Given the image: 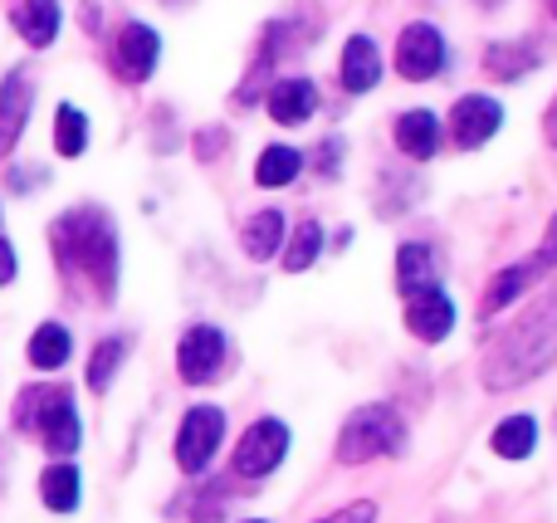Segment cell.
<instances>
[{"label":"cell","instance_id":"obj_1","mask_svg":"<svg viewBox=\"0 0 557 523\" xmlns=\"http://www.w3.org/2000/svg\"><path fill=\"white\" fill-rule=\"evenodd\" d=\"M557 368V299H539L490 343L480 362L484 391H519Z\"/></svg>","mask_w":557,"mask_h":523},{"label":"cell","instance_id":"obj_2","mask_svg":"<svg viewBox=\"0 0 557 523\" xmlns=\"http://www.w3.org/2000/svg\"><path fill=\"white\" fill-rule=\"evenodd\" d=\"M54 260L69 279H88L98 299L117 294V225L103 206H74L49 225Z\"/></svg>","mask_w":557,"mask_h":523},{"label":"cell","instance_id":"obj_3","mask_svg":"<svg viewBox=\"0 0 557 523\" xmlns=\"http://www.w3.org/2000/svg\"><path fill=\"white\" fill-rule=\"evenodd\" d=\"M15 431L35 436L54 460H69L84 446V421H78L74 391L69 387H25L15 397Z\"/></svg>","mask_w":557,"mask_h":523},{"label":"cell","instance_id":"obj_4","mask_svg":"<svg viewBox=\"0 0 557 523\" xmlns=\"http://www.w3.org/2000/svg\"><path fill=\"white\" fill-rule=\"evenodd\" d=\"M406 446V421L396 407L372 401V407H357L343 421V436H337V460L343 465H367V460L396 456Z\"/></svg>","mask_w":557,"mask_h":523},{"label":"cell","instance_id":"obj_5","mask_svg":"<svg viewBox=\"0 0 557 523\" xmlns=\"http://www.w3.org/2000/svg\"><path fill=\"white\" fill-rule=\"evenodd\" d=\"M548 270H557V215L548 221V235H543V245L529 254V260L509 264V270H499V274H494V279H490V289H484V299H480L484 323H490L494 313H504V309H509V303H519L523 294H529L533 284H539Z\"/></svg>","mask_w":557,"mask_h":523},{"label":"cell","instance_id":"obj_6","mask_svg":"<svg viewBox=\"0 0 557 523\" xmlns=\"http://www.w3.org/2000/svg\"><path fill=\"white\" fill-rule=\"evenodd\" d=\"M225 440V411L221 407H191L182 416V431H176V465L186 475H201L206 465L215 460Z\"/></svg>","mask_w":557,"mask_h":523},{"label":"cell","instance_id":"obj_7","mask_svg":"<svg viewBox=\"0 0 557 523\" xmlns=\"http://www.w3.org/2000/svg\"><path fill=\"white\" fill-rule=\"evenodd\" d=\"M284 456H288V426L278 416H264V421H255L240 436V446H235V475L264 480L284 465Z\"/></svg>","mask_w":557,"mask_h":523},{"label":"cell","instance_id":"obj_8","mask_svg":"<svg viewBox=\"0 0 557 523\" xmlns=\"http://www.w3.org/2000/svg\"><path fill=\"white\" fill-rule=\"evenodd\" d=\"M221 368H225V333L215 323L186 328L182 343H176V372H182V382L206 387V382L221 377Z\"/></svg>","mask_w":557,"mask_h":523},{"label":"cell","instance_id":"obj_9","mask_svg":"<svg viewBox=\"0 0 557 523\" xmlns=\"http://www.w3.org/2000/svg\"><path fill=\"white\" fill-rule=\"evenodd\" d=\"M445 39L435 25H425V20H416V25L401 29V39H396V74L411 78V84H425V78H435L445 69Z\"/></svg>","mask_w":557,"mask_h":523},{"label":"cell","instance_id":"obj_10","mask_svg":"<svg viewBox=\"0 0 557 523\" xmlns=\"http://www.w3.org/2000/svg\"><path fill=\"white\" fill-rule=\"evenodd\" d=\"M157 59H162V39H157V29L143 25V20H127V25L117 29V39H113V69H117V78H127V84H143V78H152Z\"/></svg>","mask_w":557,"mask_h":523},{"label":"cell","instance_id":"obj_11","mask_svg":"<svg viewBox=\"0 0 557 523\" xmlns=\"http://www.w3.org/2000/svg\"><path fill=\"white\" fill-rule=\"evenodd\" d=\"M504 127V108L494 103L490 94H465L460 103L450 108V137L460 152H474V147H484L494 133Z\"/></svg>","mask_w":557,"mask_h":523},{"label":"cell","instance_id":"obj_12","mask_svg":"<svg viewBox=\"0 0 557 523\" xmlns=\"http://www.w3.org/2000/svg\"><path fill=\"white\" fill-rule=\"evenodd\" d=\"M29 108H35V78H29L25 69H10V74L0 78V157L15 152L20 133H25V123H29Z\"/></svg>","mask_w":557,"mask_h":523},{"label":"cell","instance_id":"obj_13","mask_svg":"<svg viewBox=\"0 0 557 523\" xmlns=\"http://www.w3.org/2000/svg\"><path fill=\"white\" fill-rule=\"evenodd\" d=\"M406 328H411L421 343L450 338V328H455V299L441 289V284H431V289H421V294H406Z\"/></svg>","mask_w":557,"mask_h":523},{"label":"cell","instance_id":"obj_14","mask_svg":"<svg viewBox=\"0 0 557 523\" xmlns=\"http://www.w3.org/2000/svg\"><path fill=\"white\" fill-rule=\"evenodd\" d=\"M264 103H270V117L278 127H304L318 108V88L313 78H278Z\"/></svg>","mask_w":557,"mask_h":523},{"label":"cell","instance_id":"obj_15","mask_svg":"<svg viewBox=\"0 0 557 523\" xmlns=\"http://www.w3.org/2000/svg\"><path fill=\"white\" fill-rule=\"evenodd\" d=\"M396 147H401V157H411V162H425V157H435V147H441V117L431 113V108H411V113L396 117Z\"/></svg>","mask_w":557,"mask_h":523},{"label":"cell","instance_id":"obj_16","mask_svg":"<svg viewBox=\"0 0 557 523\" xmlns=\"http://www.w3.org/2000/svg\"><path fill=\"white\" fill-rule=\"evenodd\" d=\"M15 29H20V39H25L29 49H49L59 39V0H20L15 5Z\"/></svg>","mask_w":557,"mask_h":523},{"label":"cell","instance_id":"obj_17","mask_svg":"<svg viewBox=\"0 0 557 523\" xmlns=\"http://www.w3.org/2000/svg\"><path fill=\"white\" fill-rule=\"evenodd\" d=\"M539 64H543V54L529 45V39H494V45L484 49V74L504 78V84L523 78L529 69H539Z\"/></svg>","mask_w":557,"mask_h":523},{"label":"cell","instance_id":"obj_18","mask_svg":"<svg viewBox=\"0 0 557 523\" xmlns=\"http://www.w3.org/2000/svg\"><path fill=\"white\" fill-rule=\"evenodd\" d=\"M382 78V54H376V39L352 35L343 45V88L347 94H367Z\"/></svg>","mask_w":557,"mask_h":523},{"label":"cell","instance_id":"obj_19","mask_svg":"<svg viewBox=\"0 0 557 523\" xmlns=\"http://www.w3.org/2000/svg\"><path fill=\"white\" fill-rule=\"evenodd\" d=\"M39 499H45L49 514H74L78 499H84V480H78V465H69V460H54V465L39 475Z\"/></svg>","mask_w":557,"mask_h":523},{"label":"cell","instance_id":"obj_20","mask_svg":"<svg viewBox=\"0 0 557 523\" xmlns=\"http://www.w3.org/2000/svg\"><path fill=\"white\" fill-rule=\"evenodd\" d=\"M431 284H441V274H435V254H431V245H421V240L401 245V250H396V289H401V299H406V294L431 289Z\"/></svg>","mask_w":557,"mask_h":523},{"label":"cell","instance_id":"obj_21","mask_svg":"<svg viewBox=\"0 0 557 523\" xmlns=\"http://www.w3.org/2000/svg\"><path fill=\"white\" fill-rule=\"evenodd\" d=\"M69 352H74V338H69L64 323H39L35 333H29V368L39 372H59L69 362Z\"/></svg>","mask_w":557,"mask_h":523},{"label":"cell","instance_id":"obj_22","mask_svg":"<svg viewBox=\"0 0 557 523\" xmlns=\"http://www.w3.org/2000/svg\"><path fill=\"white\" fill-rule=\"evenodd\" d=\"M490 446H494V456H504V460H529L533 446H539V421H533V416L499 421V426H494V436H490Z\"/></svg>","mask_w":557,"mask_h":523},{"label":"cell","instance_id":"obj_23","mask_svg":"<svg viewBox=\"0 0 557 523\" xmlns=\"http://www.w3.org/2000/svg\"><path fill=\"white\" fill-rule=\"evenodd\" d=\"M240 245H245V254H250V260H270L278 245H284V215H278V211L250 215V221H245V231H240Z\"/></svg>","mask_w":557,"mask_h":523},{"label":"cell","instance_id":"obj_24","mask_svg":"<svg viewBox=\"0 0 557 523\" xmlns=\"http://www.w3.org/2000/svg\"><path fill=\"white\" fill-rule=\"evenodd\" d=\"M318 250H323V225H318V221H298L294 235L284 240V270H288V274L313 270Z\"/></svg>","mask_w":557,"mask_h":523},{"label":"cell","instance_id":"obj_25","mask_svg":"<svg viewBox=\"0 0 557 523\" xmlns=\"http://www.w3.org/2000/svg\"><path fill=\"white\" fill-rule=\"evenodd\" d=\"M123 362H127V338H123V333H113V338H103V343L94 348V358H88V387H94V391H108Z\"/></svg>","mask_w":557,"mask_h":523},{"label":"cell","instance_id":"obj_26","mask_svg":"<svg viewBox=\"0 0 557 523\" xmlns=\"http://www.w3.org/2000/svg\"><path fill=\"white\" fill-rule=\"evenodd\" d=\"M298 172H304V152H294V147H264V157L255 162L260 186H288Z\"/></svg>","mask_w":557,"mask_h":523},{"label":"cell","instance_id":"obj_27","mask_svg":"<svg viewBox=\"0 0 557 523\" xmlns=\"http://www.w3.org/2000/svg\"><path fill=\"white\" fill-rule=\"evenodd\" d=\"M54 147H59V157H84V147H88V117H84V108L59 103V113H54Z\"/></svg>","mask_w":557,"mask_h":523},{"label":"cell","instance_id":"obj_28","mask_svg":"<svg viewBox=\"0 0 557 523\" xmlns=\"http://www.w3.org/2000/svg\"><path fill=\"white\" fill-rule=\"evenodd\" d=\"M318 523H376V505H372V499H357V505L337 509V514H327Z\"/></svg>","mask_w":557,"mask_h":523},{"label":"cell","instance_id":"obj_29","mask_svg":"<svg viewBox=\"0 0 557 523\" xmlns=\"http://www.w3.org/2000/svg\"><path fill=\"white\" fill-rule=\"evenodd\" d=\"M15 270H20V264H15V245H10L5 235H0V284L15 279Z\"/></svg>","mask_w":557,"mask_h":523},{"label":"cell","instance_id":"obj_30","mask_svg":"<svg viewBox=\"0 0 557 523\" xmlns=\"http://www.w3.org/2000/svg\"><path fill=\"white\" fill-rule=\"evenodd\" d=\"M196 147H201V157L211 162V152H221V147H225V133H201V142H196Z\"/></svg>","mask_w":557,"mask_h":523},{"label":"cell","instance_id":"obj_31","mask_svg":"<svg viewBox=\"0 0 557 523\" xmlns=\"http://www.w3.org/2000/svg\"><path fill=\"white\" fill-rule=\"evenodd\" d=\"M337 152H343V142H333V137H327V142H323V162H318V166H323V172H337Z\"/></svg>","mask_w":557,"mask_h":523},{"label":"cell","instance_id":"obj_32","mask_svg":"<svg viewBox=\"0 0 557 523\" xmlns=\"http://www.w3.org/2000/svg\"><path fill=\"white\" fill-rule=\"evenodd\" d=\"M543 137H548V142L557 147V98L548 103V113H543Z\"/></svg>","mask_w":557,"mask_h":523},{"label":"cell","instance_id":"obj_33","mask_svg":"<svg viewBox=\"0 0 557 523\" xmlns=\"http://www.w3.org/2000/svg\"><path fill=\"white\" fill-rule=\"evenodd\" d=\"M474 5H504V0H474Z\"/></svg>","mask_w":557,"mask_h":523},{"label":"cell","instance_id":"obj_34","mask_svg":"<svg viewBox=\"0 0 557 523\" xmlns=\"http://www.w3.org/2000/svg\"><path fill=\"white\" fill-rule=\"evenodd\" d=\"M548 10H553V20H557V0H548Z\"/></svg>","mask_w":557,"mask_h":523},{"label":"cell","instance_id":"obj_35","mask_svg":"<svg viewBox=\"0 0 557 523\" xmlns=\"http://www.w3.org/2000/svg\"><path fill=\"white\" fill-rule=\"evenodd\" d=\"M250 523H264V519H250Z\"/></svg>","mask_w":557,"mask_h":523}]
</instances>
